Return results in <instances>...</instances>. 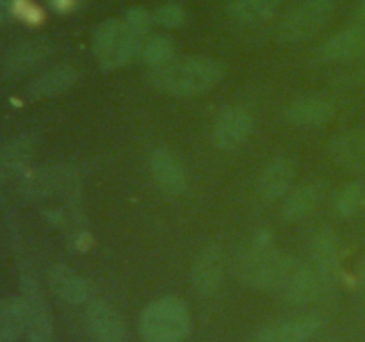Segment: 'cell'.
<instances>
[{
	"instance_id": "cell-34",
	"label": "cell",
	"mask_w": 365,
	"mask_h": 342,
	"mask_svg": "<svg viewBox=\"0 0 365 342\" xmlns=\"http://www.w3.org/2000/svg\"><path fill=\"white\" fill-rule=\"evenodd\" d=\"M356 21L365 25V0H360L359 7H356Z\"/></svg>"
},
{
	"instance_id": "cell-20",
	"label": "cell",
	"mask_w": 365,
	"mask_h": 342,
	"mask_svg": "<svg viewBox=\"0 0 365 342\" xmlns=\"http://www.w3.org/2000/svg\"><path fill=\"white\" fill-rule=\"evenodd\" d=\"M323 196L324 184L321 182H307V184L299 185L285 200L284 207H282V219L287 223H298V221L305 219L319 207Z\"/></svg>"
},
{
	"instance_id": "cell-19",
	"label": "cell",
	"mask_w": 365,
	"mask_h": 342,
	"mask_svg": "<svg viewBox=\"0 0 365 342\" xmlns=\"http://www.w3.org/2000/svg\"><path fill=\"white\" fill-rule=\"evenodd\" d=\"M48 285L56 296L71 305H82L89 298V284L84 276L64 264L48 269Z\"/></svg>"
},
{
	"instance_id": "cell-17",
	"label": "cell",
	"mask_w": 365,
	"mask_h": 342,
	"mask_svg": "<svg viewBox=\"0 0 365 342\" xmlns=\"http://www.w3.org/2000/svg\"><path fill=\"white\" fill-rule=\"evenodd\" d=\"M331 160L342 170L365 175V128L342 132L330 141Z\"/></svg>"
},
{
	"instance_id": "cell-35",
	"label": "cell",
	"mask_w": 365,
	"mask_h": 342,
	"mask_svg": "<svg viewBox=\"0 0 365 342\" xmlns=\"http://www.w3.org/2000/svg\"><path fill=\"white\" fill-rule=\"evenodd\" d=\"M359 284L365 289V259L360 262V267H359Z\"/></svg>"
},
{
	"instance_id": "cell-27",
	"label": "cell",
	"mask_w": 365,
	"mask_h": 342,
	"mask_svg": "<svg viewBox=\"0 0 365 342\" xmlns=\"http://www.w3.org/2000/svg\"><path fill=\"white\" fill-rule=\"evenodd\" d=\"M365 203V185L362 182H349L339 189L334 198V210L339 217L348 219L359 214Z\"/></svg>"
},
{
	"instance_id": "cell-13",
	"label": "cell",
	"mask_w": 365,
	"mask_h": 342,
	"mask_svg": "<svg viewBox=\"0 0 365 342\" xmlns=\"http://www.w3.org/2000/svg\"><path fill=\"white\" fill-rule=\"evenodd\" d=\"M319 291L321 274L317 273L316 267L296 262L277 292L287 305L302 306L312 303Z\"/></svg>"
},
{
	"instance_id": "cell-28",
	"label": "cell",
	"mask_w": 365,
	"mask_h": 342,
	"mask_svg": "<svg viewBox=\"0 0 365 342\" xmlns=\"http://www.w3.org/2000/svg\"><path fill=\"white\" fill-rule=\"evenodd\" d=\"M153 24L164 28H178L185 24V9L177 2H166L152 13Z\"/></svg>"
},
{
	"instance_id": "cell-21",
	"label": "cell",
	"mask_w": 365,
	"mask_h": 342,
	"mask_svg": "<svg viewBox=\"0 0 365 342\" xmlns=\"http://www.w3.org/2000/svg\"><path fill=\"white\" fill-rule=\"evenodd\" d=\"M312 259L321 278H334L341 266V239L331 228H321L312 239Z\"/></svg>"
},
{
	"instance_id": "cell-4",
	"label": "cell",
	"mask_w": 365,
	"mask_h": 342,
	"mask_svg": "<svg viewBox=\"0 0 365 342\" xmlns=\"http://www.w3.org/2000/svg\"><path fill=\"white\" fill-rule=\"evenodd\" d=\"M145 38L128 28L125 20L109 18L96 27L93 36V52L96 63L106 71L118 70L139 57Z\"/></svg>"
},
{
	"instance_id": "cell-10",
	"label": "cell",
	"mask_w": 365,
	"mask_h": 342,
	"mask_svg": "<svg viewBox=\"0 0 365 342\" xmlns=\"http://www.w3.org/2000/svg\"><path fill=\"white\" fill-rule=\"evenodd\" d=\"M53 52L50 39L36 38L16 43L6 52L2 59V70L6 75L18 77L41 66Z\"/></svg>"
},
{
	"instance_id": "cell-11",
	"label": "cell",
	"mask_w": 365,
	"mask_h": 342,
	"mask_svg": "<svg viewBox=\"0 0 365 342\" xmlns=\"http://www.w3.org/2000/svg\"><path fill=\"white\" fill-rule=\"evenodd\" d=\"M323 326V321L317 314L292 317V319L277 321L260 328L253 341L255 342H305L317 333Z\"/></svg>"
},
{
	"instance_id": "cell-5",
	"label": "cell",
	"mask_w": 365,
	"mask_h": 342,
	"mask_svg": "<svg viewBox=\"0 0 365 342\" xmlns=\"http://www.w3.org/2000/svg\"><path fill=\"white\" fill-rule=\"evenodd\" d=\"M334 13V0H303L280 21L277 39L285 45L307 41L327 27Z\"/></svg>"
},
{
	"instance_id": "cell-7",
	"label": "cell",
	"mask_w": 365,
	"mask_h": 342,
	"mask_svg": "<svg viewBox=\"0 0 365 342\" xmlns=\"http://www.w3.org/2000/svg\"><path fill=\"white\" fill-rule=\"evenodd\" d=\"M77 189V175L66 166H43L25 171L20 177L18 192L25 200H45Z\"/></svg>"
},
{
	"instance_id": "cell-15",
	"label": "cell",
	"mask_w": 365,
	"mask_h": 342,
	"mask_svg": "<svg viewBox=\"0 0 365 342\" xmlns=\"http://www.w3.org/2000/svg\"><path fill=\"white\" fill-rule=\"evenodd\" d=\"M334 116L335 105L331 100L317 95L299 96L284 109V120L292 127H321Z\"/></svg>"
},
{
	"instance_id": "cell-14",
	"label": "cell",
	"mask_w": 365,
	"mask_h": 342,
	"mask_svg": "<svg viewBox=\"0 0 365 342\" xmlns=\"http://www.w3.org/2000/svg\"><path fill=\"white\" fill-rule=\"evenodd\" d=\"M225 276V253L221 246L209 244L198 253L191 271L192 287L198 294L212 296Z\"/></svg>"
},
{
	"instance_id": "cell-2",
	"label": "cell",
	"mask_w": 365,
	"mask_h": 342,
	"mask_svg": "<svg viewBox=\"0 0 365 342\" xmlns=\"http://www.w3.org/2000/svg\"><path fill=\"white\" fill-rule=\"evenodd\" d=\"M225 73V64L212 57H173L163 66L150 68L146 82L163 95L189 98L216 88L223 81Z\"/></svg>"
},
{
	"instance_id": "cell-24",
	"label": "cell",
	"mask_w": 365,
	"mask_h": 342,
	"mask_svg": "<svg viewBox=\"0 0 365 342\" xmlns=\"http://www.w3.org/2000/svg\"><path fill=\"white\" fill-rule=\"evenodd\" d=\"M282 4L284 0H230L227 14L241 25H255L273 18Z\"/></svg>"
},
{
	"instance_id": "cell-32",
	"label": "cell",
	"mask_w": 365,
	"mask_h": 342,
	"mask_svg": "<svg viewBox=\"0 0 365 342\" xmlns=\"http://www.w3.org/2000/svg\"><path fill=\"white\" fill-rule=\"evenodd\" d=\"M43 216H45V219L48 221L52 227H64V224H66V221H68L66 214H64L63 210L48 209V210H45V214H43Z\"/></svg>"
},
{
	"instance_id": "cell-36",
	"label": "cell",
	"mask_w": 365,
	"mask_h": 342,
	"mask_svg": "<svg viewBox=\"0 0 365 342\" xmlns=\"http://www.w3.org/2000/svg\"><path fill=\"white\" fill-rule=\"evenodd\" d=\"M362 78H364V84H365V64H364V68H362Z\"/></svg>"
},
{
	"instance_id": "cell-30",
	"label": "cell",
	"mask_w": 365,
	"mask_h": 342,
	"mask_svg": "<svg viewBox=\"0 0 365 342\" xmlns=\"http://www.w3.org/2000/svg\"><path fill=\"white\" fill-rule=\"evenodd\" d=\"M14 16L31 25L39 24L43 20V13L31 0H14Z\"/></svg>"
},
{
	"instance_id": "cell-22",
	"label": "cell",
	"mask_w": 365,
	"mask_h": 342,
	"mask_svg": "<svg viewBox=\"0 0 365 342\" xmlns=\"http://www.w3.org/2000/svg\"><path fill=\"white\" fill-rule=\"evenodd\" d=\"M78 81V71L68 64H59V66L50 68L43 75H39L31 86H29V95L36 100L53 98L68 89L73 88Z\"/></svg>"
},
{
	"instance_id": "cell-31",
	"label": "cell",
	"mask_w": 365,
	"mask_h": 342,
	"mask_svg": "<svg viewBox=\"0 0 365 342\" xmlns=\"http://www.w3.org/2000/svg\"><path fill=\"white\" fill-rule=\"evenodd\" d=\"M46 2L52 7V11L66 16V14H73L75 11L84 7L89 0H46Z\"/></svg>"
},
{
	"instance_id": "cell-1",
	"label": "cell",
	"mask_w": 365,
	"mask_h": 342,
	"mask_svg": "<svg viewBox=\"0 0 365 342\" xmlns=\"http://www.w3.org/2000/svg\"><path fill=\"white\" fill-rule=\"evenodd\" d=\"M294 264L292 255L278 248L273 232L259 228L239 249L234 269L246 287L277 292Z\"/></svg>"
},
{
	"instance_id": "cell-23",
	"label": "cell",
	"mask_w": 365,
	"mask_h": 342,
	"mask_svg": "<svg viewBox=\"0 0 365 342\" xmlns=\"http://www.w3.org/2000/svg\"><path fill=\"white\" fill-rule=\"evenodd\" d=\"M34 155V141L31 138H16L0 148V182H9L27 171Z\"/></svg>"
},
{
	"instance_id": "cell-33",
	"label": "cell",
	"mask_w": 365,
	"mask_h": 342,
	"mask_svg": "<svg viewBox=\"0 0 365 342\" xmlns=\"http://www.w3.org/2000/svg\"><path fill=\"white\" fill-rule=\"evenodd\" d=\"M14 16V0H0V25Z\"/></svg>"
},
{
	"instance_id": "cell-9",
	"label": "cell",
	"mask_w": 365,
	"mask_h": 342,
	"mask_svg": "<svg viewBox=\"0 0 365 342\" xmlns=\"http://www.w3.org/2000/svg\"><path fill=\"white\" fill-rule=\"evenodd\" d=\"M150 171L157 187L168 196H178L187 187L184 162L170 148H155L150 153Z\"/></svg>"
},
{
	"instance_id": "cell-26",
	"label": "cell",
	"mask_w": 365,
	"mask_h": 342,
	"mask_svg": "<svg viewBox=\"0 0 365 342\" xmlns=\"http://www.w3.org/2000/svg\"><path fill=\"white\" fill-rule=\"evenodd\" d=\"M175 50H177V45H175V39L171 36L155 34L145 39L139 57L150 68H157L170 63L175 57Z\"/></svg>"
},
{
	"instance_id": "cell-3",
	"label": "cell",
	"mask_w": 365,
	"mask_h": 342,
	"mask_svg": "<svg viewBox=\"0 0 365 342\" xmlns=\"http://www.w3.org/2000/svg\"><path fill=\"white\" fill-rule=\"evenodd\" d=\"M192 328L191 312L177 296H163L150 303L139 317L143 342H184Z\"/></svg>"
},
{
	"instance_id": "cell-18",
	"label": "cell",
	"mask_w": 365,
	"mask_h": 342,
	"mask_svg": "<svg viewBox=\"0 0 365 342\" xmlns=\"http://www.w3.org/2000/svg\"><path fill=\"white\" fill-rule=\"evenodd\" d=\"M296 166L289 157H274L264 166L257 182V191L264 202H277L285 195L294 180Z\"/></svg>"
},
{
	"instance_id": "cell-12",
	"label": "cell",
	"mask_w": 365,
	"mask_h": 342,
	"mask_svg": "<svg viewBox=\"0 0 365 342\" xmlns=\"http://www.w3.org/2000/svg\"><path fill=\"white\" fill-rule=\"evenodd\" d=\"M365 56V25L348 27L327 38L317 48V61L321 63H346Z\"/></svg>"
},
{
	"instance_id": "cell-8",
	"label": "cell",
	"mask_w": 365,
	"mask_h": 342,
	"mask_svg": "<svg viewBox=\"0 0 365 342\" xmlns=\"http://www.w3.org/2000/svg\"><path fill=\"white\" fill-rule=\"evenodd\" d=\"M253 130V118L246 109L237 105L225 107L217 114L212 127V145L217 150L230 152L248 141Z\"/></svg>"
},
{
	"instance_id": "cell-16",
	"label": "cell",
	"mask_w": 365,
	"mask_h": 342,
	"mask_svg": "<svg viewBox=\"0 0 365 342\" xmlns=\"http://www.w3.org/2000/svg\"><path fill=\"white\" fill-rule=\"evenodd\" d=\"M86 324L98 342H121L125 337L123 319L114 306L102 299L89 301L86 306Z\"/></svg>"
},
{
	"instance_id": "cell-29",
	"label": "cell",
	"mask_w": 365,
	"mask_h": 342,
	"mask_svg": "<svg viewBox=\"0 0 365 342\" xmlns=\"http://www.w3.org/2000/svg\"><path fill=\"white\" fill-rule=\"evenodd\" d=\"M125 24L128 25V28H130L132 32H135L138 36H141V38H145L146 34L150 32V28H152L153 25V16L152 13H148V11L145 9V7H128L127 11H125Z\"/></svg>"
},
{
	"instance_id": "cell-6",
	"label": "cell",
	"mask_w": 365,
	"mask_h": 342,
	"mask_svg": "<svg viewBox=\"0 0 365 342\" xmlns=\"http://www.w3.org/2000/svg\"><path fill=\"white\" fill-rule=\"evenodd\" d=\"M20 296L25 301V335L29 342H53V324L50 306L38 280L21 274Z\"/></svg>"
},
{
	"instance_id": "cell-25",
	"label": "cell",
	"mask_w": 365,
	"mask_h": 342,
	"mask_svg": "<svg viewBox=\"0 0 365 342\" xmlns=\"http://www.w3.org/2000/svg\"><path fill=\"white\" fill-rule=\"evenodd\" d=\"M25 333V301L21 296L0 299V342H16Z\"/></svg>"
}]
</instances>
